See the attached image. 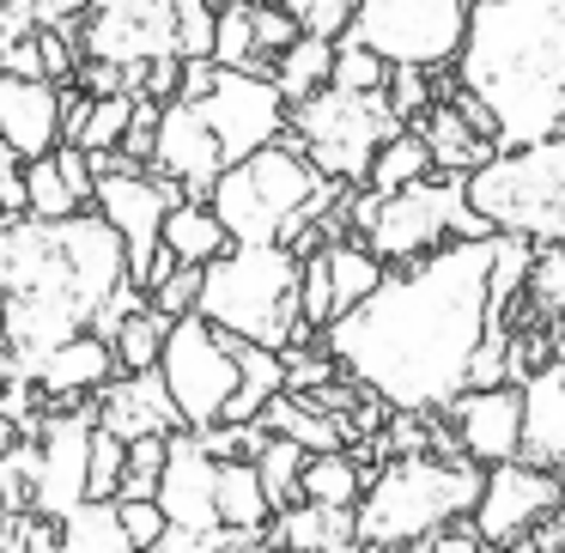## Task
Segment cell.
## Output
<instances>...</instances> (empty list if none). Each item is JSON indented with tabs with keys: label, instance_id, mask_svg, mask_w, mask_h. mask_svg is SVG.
Wrapping results in <instances>:
<instances>
[{
	"label": "cell",
	"instance_id": "8",
	"mask_svg": "<svg viewBox=\"0 0 565 553\" xmlns=\"http://www.w3.org/2000/svg\"><path fill=\"white\" fill-rule=\"evenodd\" d=\"M395 128H407V123L395 116L390 92H347V86H334V79L317 92H305V98H292V110H286V135H292L298 147L310 152V164H317L322 177H334V183H365L371 159H377V147Z\"/></svg>",
	"mask_w": 565,
	"mask_h": 553
},
{
	"label": "cell",
	"instance_id": "44",
	"mask_svg": "<svg viewBox=\"0 0 565 553\" xmlns=\"http://www.w3.org/2000/svg\"><path fill=\"white\" fill-rule=\"evenodd\" d=\"M122 504V523H128V541H135V547H159V535H164V523H171V517H164V504L159 499H116Z\"/></svg>",
	"mask_w": 565,
	"mask_h": 553
},
{
	"label": "cell",
	"instance_id": "27",
	"mask_svg": "<svg viewBox=\"0 0 565 553\" xmlns=\"http://www.w3.org/2000/svg\"><path fill=\"white\" fill-rule=\"evenodd\" d=\"M128 523L116 499H79L62 517V553H128Z\"/></svg>",
	"mask_w": 565,
	"mask_h": 553
},
{
	"label": "cell",
	"instance_id": "34",
	"mask_svg": "<svg viewBox=\"0 0 565 553\" xmlns=\"http://www.w3.org/2000/svg\"><path fill=\"white\" fill-rule=\"evenodd\" d=\"M305 456H310L305 444H298V438H280V432L262 444L256 468H262V487H268L274 511H286V504L305 499Z\"/></svg>",
	"mask_w": 565,
	"mask_h": 553
},
{
	"label": "cell",
	"instance_id": "36",
	"mask_svg": "<svg viewBox=\"0 0 565 553\" xmlns=\"http://www.w3.org/2000/svg\"><path fill=\"white\" fill-rule=\"evenodd\" d=\"M213 62L256 67V0H220V31H213Z\"/></svg>",
	"mask_w": 565,
	"mask_h": 553
},
{
	"label": "cell",
	"instance_id": "1",
	"mask_svg": "<svg viewBox=\"0 0 565 553\" xmlns=\"http://www.w3.org/2000/svg\"><path fill=\"white\" fill-rule=\"evenodd\" d=\"M499 237H456L419 262H395L377 293L359 298L347 317L322 329V347L341 359L347 377L390 395L395 407H450L468 390L475 353L492 329V268Z\"/></svg>",
	"mask_w": 565,
	"mask_h": 553
},
{
	"label": "cell",
	"instance_id": "20",
	"mask_svg": "<svg viewBox=\"0 0 565 553\" xmlns=\"http://www.w3.org/2000/svg\"><path fill=\"white\" fill-rule=\"evenodd\" d=\"M116 347H110V334H98V329H79V334H67V341H55L50 353H38L25 365V377L38 383L43 395H92V390H104V383L116 377Z\"/></svg>",
	"mask_w": 565,
	"mask_h": 553
},
{
	"label": "cell",
	"instance_id": "43",
	"mask_svg": "<svg viewBox=\"0 0 565 553\" xmlns=\"http://www.w3.org/2000/svg\"><path fill=\"white\" fill-rule=\"evenodd\" d=\"M147 298H152V305H159L171 322H177V317H189V310L201 305V268H189V262H183V268H171Z\"/></svg>",
	"mask_w": 565,
	"mask_h": 553
},
{
	"label": "cell",
	"instance_id": "16",
	"mask_svg": "<svg viewBox=\"0 0 565 553\" xmlns=\"http://www.w3.org/2000/svg\"><path fill=\"white\" fill-rule=\"evenodd\" d=\"M92 432H98V407L92 414H55L38 426V487H31V504L67 517L79 499H86V462H92Z\"/></svg>",
	"mask_w": 565,
	"mask_h": 553
},
{
	"label": "cell",
	"instance_id": "12",
	"mask_svg": "<svg viewBox=\"0 0 565 553\" xmlns=\"http://www.w3.org/2000/svg\"><path fill=\"white\" fill-rule=\"evenodd\" d=\"M201 116L213 123V135H220L225 147V164L249 159L256 147H268V140L286 135V92L274 74H256V67H220L213 74V86L201 92Z\"/></svg>",
	"mask_w": 565,
	"mask_h": 553
},
{
	"label": "cell",
	"instance_id": "23",
	"mask_svg": "<svg viewBox=\"0 0 565 553\" xmlns=\"http://www.w3.org/2000/svg\"><path fill=\"white\" fill-rule=\"evenodd\" d=\"M268 547H298V553H347L359 547V504H317L298 499L274 511Z\"/></svg>",
	"mask_w": 565,
	"mask_h": 553
},
{
	"label": "cell",
	"instance_id": "10",
	"mask_svg": "<svg viewBox=\"0 0 565 553\" xmlns=\"http://www.w3.org/2000/svg\"><path fill=\"white\" fill-rule=\"evenodd\" d=\"M487 232L492 225L468 201V177H444V183L419 177V183L383 195L377 225H371V249L395 268V262H419L431 249L456 244V237H487Z\"/></svg>",
	"mask_w": 565,
	"mask_h": 553
},
{
	"label": "cell",
	"instance_id": "9",
	"mask_svg": "<svg viewBox=\"0 0 565 553\" xmlns=\"http://www.w3.org/2000/svg\"><path fill=\"white\" fill-rule=\"evenodd\" d=\"M159 371H164V390H171L183 426L207 432L225 419L237 383H244V353H237L232 329H220V322H207L201 310H189V317H177L171 334H164Z\"/></svg>",
	"mask_w": 565,
	"mask_h": 553
},
{
	"label": "cell",
	"instance_id": "37",
	"mask_svg": "<svg viewBox=\"0 0 565 553\" xmlns=\"http://www.w3.org/2000/svg\"><path fill=\"white\" fill-rule=\"evenodd\" d=\"M135 104H140V92H104V98H92V116H86V128H79L74 147H86V152L122 147L128 123H135Z\"/></svg>",
	"mask_w": 565,
	"mask_h": 553
},
{
	"label": "cell",
	"instance_id": "28",
	"mask_svg": "<svg viewBox=\"0 0 565 553\" xmlns=\"http://www.w3.org/2000/svg\"><path fill=\"white\" fill-rule=\"evenodd\" d=\"M390 274V262L371 249V237H341V244H329V286H334V317H347V310L359 305V298L377 293V280Z\"/></svg>",
	"mask_w": 565,
	"mask_h": 553
},
{
	"label": "cell",
	"instance_id": "24",
	"mask_svg": "<svg viewBox=\"0 0 565 553\" xmlns=\"http://www.w3.org/2000/svg\"><path fill=\"white\" fill-rule=\"evenodd\" d=\"M262 426L280 432V438H298L305 450H347L353 444V419L329 414V407L305 402L298 390H280L268 407H262Z\"/></svg>",
	"mask_w": 565,
	"mask_h": 553
},
{
	"label": "cell",
	"instance_id": "39",
	"mask_svg": "<svg viewBox=\"0 0 565 553\" xmlns=\"http://www.w3.org/2000/svg\"><path fill=\"white\" fill-rule=\"evenodd\" d=\"M334 86H347V92H383L390 86V62H383L371 43H353V38H341V50H334Z\"/></svg>",
	"mask_w": 565,
	"mask_h": 553
},
{
	"label": "cell",
	"instance_id": "17",
	"mask_svg": "<svg viewBox=\"0 0 565 553\" xmlns=\"http://www.w3.org/2000/svg\"><path fill=\"white\" fill-rule=\"evenodd\" d=\"M159 504L171 523L207 535L220 523V456L201 444V432L177 426L171 432V456H164V475H159Z\"/></svg>",
	"mask_w": 565,
	"mask_h": 553
},
{
	"label": "cell",
	"instance_id": "11",
	"mask_svg": "<svg viewBox=\"0 0 565 553\" xmlns=\"http://www.w3.org/2000/svg\"><path fill=\"white\" fill-rule=\"evenodd\" d=\"M475 0H359L347 38L371 43L383 62H419L431 74L456 67Z\"/></svg>",
	"mask_w": 565,
	"mask_h": 553
},
{
	"label": "cell",
	"instance_id": "47",
	"mask_svg": "<svg viewBox=\"0 0 565 553\" xmlns=\"http://www.w3.org/2000/svg\"><path fill=\"white\" fill-rule=\"evenodd\" d=\"M559 517H565V492H559Z\"/></svg>",
	"mask_w": 565,
	"mask_h": 553
},
{
	"label": "cell",
	"instance_id": "21",
	"mask_svg": "<svg viewBox=\"0 0 565 553\" xmlns=\"http://www.w3.org/2000/svg\"><path fill=\"white\" fill-rule=\"evenodd\" d=\"M98 419L110 432H122V438H140V432H171L183 426V414H177L171 390H164V371H122V377H110L98 390Z\"/></svg>",
	"mask_w": 565,
	"mask_h": 553
},
{
	"label": "cell",
	"instance_id": "45",
	"mask_svg": "<svg viewBox=\"0 0 565 553\" xmlns=\"http://www.w3.org/2000/svg\"><path fill=\"white\" fill-rule=\"evenodd\" d=\"M177 86H183V55H152V62H147V86H140V92H147V98H177Z\"/></svg>",
	"mask_w": 565,
	"mask_h": 553
},
{
	"label": "cell",
	"instance_id": "4",
	"mask_svg": "<svg viewBox=\"0 0 565 553\" xmlns=\"http://www.w3.org/2000/svg\"><path fill=\"white\" fill-rule=\"evenodd\" d=\"M341 189L347 183L322 177L292 135H280L268 147H256L249 159L225 164L220 183L207 189V201L225 220L232 244H298L305 225L341 201Z\"/></svg>",
	"mask_w": 565,
	"mask_h": 553
},
{
	"label": "cell",
	"instance_id": "33",
	"mask_svg": "<svg viewBox=\"0 0 565 553\" xmlns=\"http://www.w3.org/2000/svg\"><path fill=\"white\" fill-rule=\"evenodd\" d=\"M523 305H529V322H547V329L565 322V244H535Z\"/></svg>",
	"mask_w": 565,
	"mask_h": 553
},
{
	"label": "cell",
	"instance_id": "6",
	"mask_svg": "<svg viewBox=\"0 0 565 553\" xmlns=\"http://www.w3.org/2000/svg\"><path fill=\"white\" fill-rule=\"evenodd\" d=\"M487 468L475 456H390L359 492V547H426L475 511Z\"/></svg>",
	"mask_w": 565,
	"mask_h": 553
},
{
	"label": "cell",
	"instance_id": "40",
	"mask_svg": "<svg viewBox=\"0 0 565 553\" xmlns=\"http://www.w3.org/2000/svg\"><path fill=\"white\" fill-rule=\"evenodd\" d=\"M383 92H390L395 116H402L407 128L438 104V98H431V67H419V62H390V86H383Z\"/></svg>",
	"mask_w": 565,
	"mask_h": 553
},
{
	"label": "cell",
	"instance_id": "32",
	"mask_svg": "<svg viewBox=\"0 0 565 553\" xmlns=\"http://www.w3.org/2000/svg\"><path fill=\"white\" fill-rule=\"evenodd\" d=\"M164 334H171V317L147 298L140 310H128V317L116 322V334H110L116 365H122V371H152V365H159V353H164Z\"/></svg>",
	"mask_w": 565,
	"mask_h": 553
},
{
	"label": "cell",
	"instance_id": "41",
	"mask_svg": "<svg viewBox=\"0 0 565 553\" xmlns=\"http://www.w3.org/2000/svg\"><path fill=\"white\" fill-rule=\"evenodd\" d=\"M305 322H310V329H329V322H334L329 249H310V256H305Z\"/></svg>",
	"mask_w": 565,
	"mask_h": 553
},
{
	"label": "cell",
	"instance_id": "25",
	"mask_svg": "<svg viewBox=\"0 0 565 553\" xmlns=\"http://www.w3.org/2000/svg\"><path fill=\"white\" fill-rule=\"evenodd\" d=\"M164 249H171L177 262H189V268H207L213 256L232 249V232H225V220L213 213V201L183 195L171 213H164Z\"/></svg>",
	"mask_w": 565,
	"mask_h": 553
},
{
	"label": "cell",
	"instance_id": "22",
	"mask_svg": "<svg viewBox=\"0 0 565 553\" xmlns=\"http://www.w3.org/2000/svg\"><path fill=\"white\" fill-rule=\"evenodd\" d=\"M523 462L565 468V365L547 359L535 377H523Z\"/></svg>",
	"mask_w": 565,
	"mask_h": 553
},
{
	"label": "cell",
	"instance_id": "31",
	"mask_svg": "<svg viewBox=\"0 0 565 553\" xmlns=\"http://www.w3.org/2000/svg\"><path fill=\"white\" fill-rule=\"evenodd\" d=\"M365 468H359L353 450H310L305 456V499L317 504H359L365 492Z\"/></svg>",
	"mask_w": 565,
	"mask_h": 553
},
{
	"label": "cell",
	"instance_id": "35",
	"mask_svg": "<svg viewBox=\"0 0 565 553\" xmlns=\"http://www.w3.org/2000/svg\"><path fill=\"white\" fill-rule=\"evenodd\" d=\"M92 208L86 195H79V183L67 177L62 152H43V159H31V213L38 220H67V213Z\"/></svg>",
	"mask_w": 565,
	"mask_h": 553
},
{
	"label": "cell",
	"instance_id": "19",
	"mask_svg": "<svg viewBox=\"0 0 565 553\" xmlns=\"http://www.w3.org/2000/svg\"><path fill=\"white\" fill-rule=\"evenodd\" d=\"M0 140L25 159H43V152L62 147V86L0 67Z\"/></svg>",
	"mask_w": 565,
	"mask_h": 553
},
{
	"label": "cell",
	"instance_id": "30",
	"mask_svg": "<svg viewBox=\"0 0 565 553\" xmlns=\"http://www.w3.org/2000/svg\"><path fill=\"white\" fill-rule=\"evenodd\" d=\"M431 171H438V164H431L426 135H419V128H395V135L377 147V159H371V177H365V183L377 189V195H395V189L419 183V177H431Z\"/></svg>",
	"mask_w": 565,
	"mask_h": 553
},
{
	"label": "cell",
	"instance_id": "15",
	"mask_svg": "<svg viewBox=\"0 0 565 553\" xmlns=\"http://www.w3.org/2000/svg\"><path fill=\"white\" fill-rule=\"evenodd\" d=\"M444 419L456 426L462 450L475 456L480 468L511 462V456L523 450V383H511V377L504 383H468V390L444 407Z\"/></svg>",
	"mask_w": 565,
	"mask_h": 553
},
{
	"label": "cell",
	"instance_id": "7",
	"mask_svg": "<svg viewBox=\"0 0 565 553\" xmlns=\"http://www.w3.org/2000/svg\"><path fill=\"white\" fill-rule=\"evenodd\" d=\"M468 201L492 232L565 244V135L499 147L480 171H468Z\"/></svg>",
	"mask_w": 565,
	"mask_h": 553
},
{
	"label": "cell",
	"instance_id": "5",
	"mask_svg": "<svg viewBox=\"0 0 565 553\" xmlns=\"http://www.w3.org/2000/svg\"><path fill=\"white\" fill-rule=\"evenodd\" d=\"M201 317L220 329L262 341L286 353L292 341H310L305 322V256L292 244H232L201 268Z\"/></svg>",
	"mask_w": 565,
	"mask_h": 553
},
{
	"label": "cell",
	"instance_id": "18",
	"mask_svg": "<svg viewBox=\"0 0 565 553\" xmlns=\"http://www.w3.org/2000/svg\"><path fill=\"white\" fill-rule=\"evenodd\" d=\"M419 135H426L431 147V164H438L444 177H468L480 171V164L499 152V128H492V110L480 98H468V92H456L450 104H431L426 116H419Z\"/></svg>",
	"mask_w": 565,
	"mask_h": 553
},
{
	"label": "cell",
	"instance_id": "42",
	"mask_svg": "<svg viewBox=\"0 0 565 553\" xmlns=\"http://www.w3.org/2000/svg\"><path fill=\"white\" fill-rule=\"evenodd\" d=\"M286 7H292V19L305 31H317V38H347L359 0H286Z\"/></svg>",
	"mask_w": 565,
	"mask_h": 553
},
{
	"label": "cell",
	"instance_id": "26",
	"mask_svg": "<svg viewBox=\"0 0 565 553\" xmlns=\"http://www.w3.org/2000/svg\"><path fill=\"white\" fill-rule=\"evenodd\" d=\"M220 523H232V529H268L274 523V499L262 487L256 456L220 462Z\"/></svg>",
	"mask_w": 565,
	"mask_h": 553
},
{
	"label": "cell",
	"instance_id": "46",
	"mask_svg": "<svg viewBox=\"0 0 565 553\" xmlns=\"http://www.w3.org/2000/svg\"><path fill=\"white\" fill-rule=\"evenodd\" d=\"M553 359L565 365V322H553Z\"/></svg>",
	"mask_w": 565,
	"mask_h": 553
},
{
	"label": "cell",
	"instance_id": "3",
	"mask_svg": "<svg viewBox=\"0 0 565 553\" xmlns=\"http://www.w3.org/2000/svg\"><path fill=\"white\" fill-rule=\"evenodd\" d=\"M456 79L492 110L499 147L565 135V0H475Z\"/></svg>",
	"mask_w": 565,
	"mask_h": 553
},
{
	"label": "cell",
	"instance_id": "29",
	"mask_svg": "<svg viewBox=\"0 0 565 553\" xmlns=\"http://www.w3.org/2000/svg\"><path fill=\"white\" fill-rule=\"evenodd\" d=\"M334 50H341V38H317V31H298L292 43H286L280 55H274V79H280L286 104L305 98V92L329 86L334 74Z\"/></svg>",
	"mask_w": 565,
	"mask_h": 553
},
{
	"label": "cell",
	"instance_id": "2",
	"mask_svg": "<svg viewBox=\"0 0 565 553\" xmlns=\"http://www.w3.org/2000/svg\"><path fill=\"white\" fill-rule=\"evenodd\" d=\"M122 280L128 244L98 208H79L67 220L0 213V334L19 371L55 341L92 329Z\"/></svg>",
	"mask_w": 565,
	"mask_h": 553
},
{
	"label": "cell",
	"instance_id": "38",
	"mask_svg": "<svg viewBox=\"0 0 565 553\" xmlns=\"http://www.w3.org/2000/svg\"><path fill=\"white\" fill-rule=\"evenodd\" d=\"M122 468H128V438L98 419V432H92V462H86V499H116Z\"/></svg>",
	"mask_w": 565,
	"mask_h": 553
},
{
	"label": "cell",
	"instance_id": "13",
	"mask_svg": "<svg viewBox=\"0 0 565 553\" xmlns=\"http://www.w3.org/2000/svg\"><path fill=\"white\" fill-rule=\"evenodd\" d=\"M559 492H565V468H541L523 462V456L492 462L475 499V523L487 535V547H516L541 517L559 511Z\"/></svg>",
	"mask_w": 565,
	"mask_h": 553
},
{
	"label": "cell",
	"instance_id": "14",
	"mask_svg": "<svg viewBox=\"0 0 565 553\" xmlns=\"http://www.w3.org/2000/svg\"><path fill=\"white\" fill-rule=\"evenodd\" d=\"M86 25H79V50L104 55V62H152V55L177 50V7L171 0H92ZM183 55V50H177Z\"/></svg>",
	"mask_w": 565,
	"mask_h": 553
}]
</instances>
